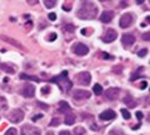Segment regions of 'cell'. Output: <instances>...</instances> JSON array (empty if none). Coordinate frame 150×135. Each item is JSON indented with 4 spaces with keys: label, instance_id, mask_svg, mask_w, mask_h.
Masks as SVG:
<instances>
[{
    "label": "cell",
    "instance_id": "obj_1",
    "mask_svg": "<svg viewBox=\"0 0 150 135\" xmlns=\"http://www.w3.org/2000/svg\"><path fill=\"white\" fill-rule=\"evenodd\" d=\"M97 13H98V7L93 3H91V1H84L82 4V7L77 12V16L81 19L90 20V19H95L96 16H97Z\"/></svg>",
    "mask_w": 150,
    "mask_h": 135
},
{
    "label": "cell",
    "instance_id": "obj_2",
    "mask_svg": "<svg viewBox=\"0 0 150 135\" xmlns=\"http://www.w3.org/2000/svg\"><path fill=\"white\" fill-rule=\"evenodd\" d=\"M51 82L59 84V87H60V89H62L63 91H69V90L72 88V83H71V82L69 81V78H67V71H63L59 76L53 77V78L51 80Z\"/></svg>",
    "mask_w": 150,
    "mask_h": 135
},
{
    "label": "cell",
    "instance_id": "obj_3",
    "mask_svg": "<svg viewBox=\"0 0 150 135\" xmlns=\"http://www.w3.org/2000/svg\"><path fill=\"white\" fill-rule=\"evenodd\" d=\"M74 81L81 85H89L90 82H91V75L88 71L79 72V74H77L76 76H74Z\"/></svg>",
    "mask_w": 150,
    "mask_h": 135
},
{
    "label": "cell",
    "instance_id": "obj_4",
    "mask_svg": "<svg viewBox=\"0 0 150 135\" xmlns=\"http://www.w3.org/2000/svg\"><path fill=\"white\" fill-rule=\"evenodd\" d=\"M24 116H25V114H24V112L21 109H13L8 114V120L12 123H19L20 121L24 120Z\"/></svg>",
    "mask_w": 150,
    "mask_h": 135
},
{
    "label": "cell",
    "instance_id": "obj_5",
    "mask_svg": "<svg viewBox=\"0 0 150 135\" xmlns=\"http://www.w3.org/2000/svg\"><path fill=\"white\" fill-rule=\"evenodd\" d=\"M72 52L77 56H85L89 53V48L83 43H77L72 46Z\"/></svg>",
    "mask_w": 150,
    "mask_h": 135
},
{
    "label": "cell",
    "instance_id": "obj_6",
    "mask_svg": "<svg viewBox=\"0 0 150 135\" xmlns=\"http://www.w3.org/2000/svg\"><path fill=\"white\" fill-rule=\"evenodd\" d=\"M21 135H40V130L39 128H37L34 126H30V124H25L21 128Z\"/></svg>",
    "mask_w": 150,
    "mask_h": 135
},
{
    "label": "cell",
    "instance_id": "obj_7",
    "mask_svg": "<svg viewBox=\"0 0 150 135\" xmlns=\"http://www.w3.org/2000/svg\"><path fill=\"white\" fill-rule=\"evenodd\" d=\"M132 20H134V17L131 13H124L120 19V26L122 28H128L132 24Z\"/></svg>",
    "mask_w": 150,
    "mask_h": 135
},
{
    "label": "cell",
    "instance_id": "obj_8",
    "mask_svg": "<svg viewBox=\"0 0 150 135\" xmlns=\"http://www.w3.org/2000/svg\"><path fill=\"white\" fill-rule=\"evenodd\" d=\"M136 42V38L134 35H131V33H125V35L122 36V44L125 49L130 48L131 45H134V43Z\"/></svg>",
    "mask_w": 150,
    "mask_h": 135
},
{
    "label": "cell",
    "instance_id": "obj_9",
    "mask_svg": "<svg viewBox=\"0 0 150 135\" xmlns=\"http://www.w3.org/2000/svg\"><path fill=\"white\" fill-rule=\"evenodd\" d=\"M116 38H117V32L114 28H109L105 32V36L102 37V41L104 43H111V42H114Z\"/></svg>",
    "mask_w": 150,
    "mask_h": 135
},
{
    "label": "cell",
    "instance_id": "obj_10",
    "mask_svg": "<svg viewBox=\"0 0 150 135\" xmlns=\"http://www.w3.org/2000/svg\"><path fill=\"white\" fill-rule=\"evenodd\" d=\"M120 95V89L118 88H109L106 91H105V97L109 99V101H115L117 99Z\"/></svg>",
    "mask_w": 150,
    "mask_h": 135
},
{
    "label": "cell",
    "instance_id": "obj_11",
    "mask_svg": "<svg viewBox=\"0 0 150 135\" xmlns=\"http://www.w3.org/2000/svg\"><path fill=\"white\" fill-rule=\"evenodd\" d=\"M21 94H23L25 97H27V98L33 97V96H34V94H35V88H34L32 84H25V85H24V88H23Z\"/></svg>",
    "mask_w": 150,
    "mask_h": 135
},
{
    "label": "cell",
    "instance_id": "obj_12",
    "mask_svg": "<svg viewBox=\"0 0 150 135\" xmlns=\"http://www.w3.org/2000/svg\"><path fill=\"white\" fill-rule=\"evenodd\" d=\"M72 96L74 99H86V98H90L91 94L88 90H76Z\"/></svg>",
    "mask_w": 150,
    "mask_h": 135
},
{
    "label": "cell",
    "instance_id": "obj_13",
    "mask_svg": "<svg viewBox=\"0 0 150 135\" xmlns=\"http://www.w3.org/2000/svg\"><path fill=\"white\" fill-rule=\"evenodd\" d=\"M0 39L4 41V42H6V43H10L11 45H13V46H16V48H18V49L25 50V49H24V46L20 44V42H18V41H16V39L11 38V37H7V36H5V35H1V36H0Z\"/></svg>",
    "mask_w": 150,
    "mask_h": 135
},
{
    "label": "cell",
    "instance_id": "obj_14",
    "mask_svg": "<svg viewBox=\"0 0 150 135\" xmlns=\"http://www.w3.org/2000/svg\"><path fill=\"white\" fill-rule=\"evenodd\" d=\"M99 119L103 120V121H110V120H114L116 119V113L111 109H108L105 112H103L100 115H99Z\"/></svg>",
    "mask_w": 150,
    "mask_h": 135
},
{
    "label": "cell",
    "instance_id": "obj_15",
    "mask_svg": "<svg viewBox=\"0 0 150 135\" xmlns=\"http://www.w3.org/2000/svg\"><path fill=\"white\" fill-rule=\"evenodd\" d=\"M112 18H114V12L112 11H104L99 17L102 23H110L112 20Z\"/></svg>",
    "mask_w": 150,
    "mask_h": 135
},
{
    "label": "cell",
    "instance_id": "obj_16",
    "mask_svg": "<svg viewBox=\"0 0 150 135\" xmlns=\"http://www.w3.org/2000/svg\"><path fill=\"white\" fill-rule=\"evenodd\" d=\"M70 110V104L65 101H60L59 102V112L60 113H67Z\"/></svg>",
    "mask_w": 150,
    "mask_h": 135
},
{
    "label": "cell",
    "instance_id": "obj_17",
    "mask_svg": "<svg viewBox=\"0 0 150 135\" xmlns=\"http://www.w3.org/2000/svg\"><path fill=\"white\" fill-rule=\"evenodd\" d=\"M123 101H124V103H125V104H128V106L131 107V108H132V107H136V102H135L134 98H132L130 95H127V96L124 97Z\"/></svg>",
    "mask_w": 150,
    "mask_h": 135
},
{
    "label": "cell",
    "instance_id": "obj_18",
    "mask_svg": "<svg viewBox=\"0 0 150 135\" xmlns=\"http://www.w3.org/2000/svg\"><path fill=\"white\" fill-rule=\"evenodd\" d=\"M0 69H3L7 74H14V68L8 64H0Z\"/></svg>",
    "mask_w": 150,
    "mask_h": 135
},
{
    "label": "cell",
    "instance_id": "obj_19",
    "mask_svg": "<svg viewBox=\"0 0 150 135\" xmlns=\"http://www.w3.org/2000/svg\"><path fill=\"white\" fill-rule=\"evenodd\" d=\"M74 121H76V116H74L73 114H67V115L65 116V123H66L67 126L73 124Z\"/></svg>",
    "mask_w": 150,
    "mask_h": 135
},
{
    "label": "cell",
    "instance_id": "obj_20",
    "mask_svg": "<svg viewBox=\"0 0 150 135\" xmlns=\"http://www.w3.org/2000/svg\"><path fill=\"white\" fill-rule=\"evenodd\" d=\"M8 108L7 99L4 96H0V110H6Z\"/></svg>",
    "mask_w": 150,
    "mask_h": 135
},
{
    "label": "cell",
    "instance_id": "obj_21",
    "mask_svg": "<svg viewBox=\"0 0 150 135\" xmlns=\"http://www.w3.org/2000/svg\"><path fill=\"white\" fill-rule=\"evenodd\" d=\"M20 78L21 80H31V81H35V82H40V80L35 76H30V75H26V74H21L20 75Z\"/></svg>",
    "mask_w": 150,
    "mask_h": 135
},
{
    "label": "cell",
    "instance_id": "obj_22",
    "mask_svg": "<svg viewBox=\"0 0 150 135\" xmlns=\"http://www.w3.org/2000/svg\"><path fill=\"white\" fill-rule=\"evenodd\" d=\"M44 4H45V6L47 9H53L57 5V1H56V0H45Z\"/></svg>",
    "mask_w": 150,
    "mask_h": 135
},
{
    "label": "cell",
    "instance_id": "obj_23",
    "mask_svg": "<svg viewBox=\"0 0 150 135\" xmlns=\"http://www.w3.org/2000/svg\"><path fill=\"white\" fill-rule=\"evenodd\" d=\"M93 92H95L96 95H100V94L103 92L102 85H100V84H95V85H93Z\"/></svg>",
    "mask_w": 150,
    "mask_h": 135
},
{
    "label": "cell",
    "instance_id": "obj_24",
    "mask_svg": "<svg viewBox=\"0 0 150 135\" xmlns=\"http://www.w3.org/2000/svg\"><path fill=\"white\" fill-rule=\"evenodd\" d=\"M84 134H85V129L83 127L74 128V135H84Z\"/></svg>",
    "mask_w": 150,
    "mask_h": 135
},
{
    "label": "cell",
    "instance_id": "obj_25",
    "mask_svg": "<svg viewBox=\"0 0 150 135\" xmlns=\"http://www.w3.org/2000/svg\"><path fill=\"white\" fill-rule=\"evenodd\" d=\"M121 114L123 115V117L125 119V120H129L130 117H131V115H130V113L127 110V109H121Z\"/></svg>",
    "mask_w": 150,
    "mask_h": 135
},
{
    "label": "cell",
    "instance_id": "obj_26",
    "mask_svg": "<svg viewBox=\"0 0 150 135\" xmlns=\"http://www.w3.org/2000/svg\"><path fill=\"white\" fill-rule=\"evenodd\" d=\"M5 135H18V131H17L16 128H10V129L5 133Z\"/></svg>",
    "mask_w": 150,
    "mask_h": 135
},
{
    "label": "cell",
    "instance_id": "obj_27",
    "mask_svg": "<svg viewBox=\"0 0 150 135\" xmlns=\"http://www.w3.org/2000/svg\"><path fill=\"white\" fill-rule=\"evenodd\" d=\"M141 71H144V69H143V68H139V69L136 71V75H135V76H132V77L130 78V81H135L137 77H139V76H141Z\"/></svg>",
    "mask_w": 150,
    "mask_h": 135
},
{
    "label": "cell",
    "instance_id": "obj_28",
    "mask_svg": "<svg viewBox=\"0 0 150 135\" xmlns=\"http://www.w3.org/2000/svg\"><path fill=\"white\" fill-rule=\"evenodd\" d=\"M146 53H148V49H143V50H139V51L137 52V56L142 58V57H144Z\"/></svg>",
    "mask_w": 150,
    "mask_h": 135
},
{
    "label": "cell",
    "instance_id": "obj_29",
    "mask_svg": "<svg viewBox=\"0 0 150 135\" xmlns=\"http://www.w3.org/2000/svg\"><path fill=\"white\" fill-rule=\"evenodd\" d=\"M64 30H65V31H67V32H72V31L74 30V27H73V25H71V24H67V25L64 27Z\"/></svg>",
    "mask_w": 150,
    "mask_h": 135
},
{
    "label": "cell",
    "instance_id": "obj_30",
    "mask_svg": "<svg viewBox=\"0 0 150 135\" xmlns=\"http://www.w3.org/2000/svg\"><path fill=\"white\" fill-rule=\"evenodd\" d=\"M59 123H60V121H59L57 117H53L52 121H51V123H50V126H58Z\"/></svg>",
    "mask_w": 150,
    "mask_h": 135
},
{
    "label": "cell",
    "instance_id": "obj_31",
    "mask_svg": "<svg viewBox=\"0 0 150 135\" xmlns=\"http://www.w3.org/2000/svg\"><path fill=\"white\" fill-rule=\"evenodd\" d=\"M42 117H43V114H39V115H34V116L32 117V121H33V122H37L38 120H40Z\"/></svg>",
    "mask_w": 150,
    "mask_h": 135
},
{
    "label": "cell",
    "instance_id": "obj_32",
    "mask_svg": "<svg viewBox=\"0 0 150 135\" xmlns=\"http://www.w3.org/2000/svg\"><path fill=\"white\" fill-rule=\"evenodd\" d=\"M71 9H72L71 4H64V5H63V10H64V11H71Z\"/></svg>",
    "mask_w": 150,
    "mask_h": 135
},
{
    "label": "cell",
    "instance_id": "obj_33",
    "mask_svg": "<svg viewBox=\"0 0 150 135\" xmlns=\"http://www.w3.org/2000/svg\"><path fill=\"white\" fill-rule=\"evenodd\" d=\"M49 19L51 20V21H54L56 19H57V16H56V13H49Z\"/></svg>",
    "mask_w": 150,
    "mask_h": 135
},
{
    "label": "cell",
    "instance_id": "obj_34",
    "mask_svg": "<svg viewBox=\"0 0 150 135\" xmlns=\"http://www.w3.org/2000/svg\"><path fill=\"white\" fill-rule=\"evenodd\" d=\"M149 38H150V32H145L144 35L142 36V39H144V41H146V42L149 41Z\"/></svg>",
    "mask_w": 150,
    "mask_h": 135
},
{
    "label": "cell",
    "instance_id": "obj_35",
    "mask_svg": "<svg viewBox=\"0 0 150 135\" xmlns=\"http://www.w3.org/2000/svg\"><path fill=\"white\" fill-rule=\"evenodd\" d=\"M56 38H57V35H56L54 32H52L51 35H50V37H49V41L50 42H53V41H56Z\"/></svg>",
    "mask_w": 150,
    "mask_h": 135
},
{
    "label": "cell",
    "instance_id": "obj_36",
    "mask_svg": "<svg viewBox=\"0 0 150 135\" xmlns=\"http://www.w3.org/2000/svg\"><path fill=\"white\" fill-rule=\"evenodd\" d=\"M50 90H51V89H50L49 87H44V88L42 89V92H43L44 95H46V94H49V92H50Z\"/></svg>",
    "mask_w": 150,
    "mask_h": 135
},
{
    "label": "cell",
    "instance_id": "obj_37",
    "mask_svg": "<svg viewBox=\"0 0 150 135\" xmlns=\"http://www.w3.org/2000/svg\"><path fill=\"white\" fill-rule=\"evenodd\" d=\"M32 24H33V23H32L31 20H30V21H27V23H26V25H25V27H26V30H31V28H32V26H33Z\"/></svg>",
    "mask_w": 150,
    "mask_h": 135
},
{
    "label": "cell",
    "instance_id": "obj_38",
    "mask_svg": "<svg viewBox=\"0 0 150 135\" xmlns=\"http://www.w3.org/2000/svg\"><path fill=\"white\" fill-rule=\"evenodd\" d=\"M121 70H122V66L114 68V72H116V74H121Z\"/></svg>",
    "mask_w": 150,
    "mask_h": 135
},
{
    "label": "cell",
    "instance_id": "obj_39",
    "mask_svg": "<svg viewBox=\"0 0 150 135\" xmlns=\"http://www.w3.org/2000/svg\"><path fill=\"white\" fill-rule=\"evenodd\" d=\"M136 116H137V119H138V120L143 119V114H142L141 112H137V113H136Z\"/></svg>",
    "mask_w": 150,
    "mask_h": 135
},
{
    "label": "cell",
    "instance_id": "obj_40",
    "mask_svg": "<svg viewBox=\"0 0 150 135\" xmlns=\"http://www.w3.org/2000/svg\"><path fill=\"white\" fill-rule=\"evenodd\" d=\"M59 135H71V133H70V131H67V130H63V131H60V133H59Z\"/></svg>",
    "mask_w": 150,
    "mask_h": 135
},
{
    "label": "cell",
    "instance_id": "obj_41",
    "mask_svg": "<svg viewBox=\"0 0 150 135\" xmlns=\"http://www.w3.org/2000/svg\"><path fill=\"white\" fill-rule=\"evenodd\" d=\"M27 3L31 4V5H34V4H38V0H28Z\"/></svg>",
    "mask_w": 150,
    "mask_h": 135
},
{
    "label": "cell",
    "instance_id": "obj_42",
    "mask_svg": "<svg viewBox=\"0 0 150 135\" xmlns=\"http://www.w3.org/2000/svg\"><path fill=\"white\" fill-rule=\"evenodd\" d=\"M121 6L122 7H127L128 6V3L127 1H121Z\"/></svg>",
    "mask_w": 150,
    "mask_h": 135
},
{
    "label": "cell",
    "instance_id": "obj_43",
    "mask_svg": "<svg viewBox=\"0 0 150 135\" xmlns=\"http://www.w3.org/2000/svg\"><path fill=\"white\" fill-rule=\"evenodd\" d=\"M38 106H40V107H43L44 109H49V107H47L46 104H43V103H38Z\"/></svg>",
    "mask_w": 150,
    "mask_h": 135
},
{
    "label": "cell",
    "instance_id": "obj_44",
    "mask_svg": "<svg viewBox=\"0 0 150 135\" xmlns=\"http://www.w3.org/2000/svg\"><path fill=\"white\" fill-rule=\"evenodd\" d=\"M141 88H142V89H144V88H146V82H143V83L141 84Z\"/></svg>",
    "mask_w": 150,
    "mask_h": 135
},
{
    "label": "cell",
    "instance_id": "obj_45",
    "mask_svg": "<svg viewBox=\"0 0 150 135\" xmlns=\"http://www.w3.org/2000/svg\"><path fill=\"white\" fill-rule=\"evenodd\" d=\"M81 32H82V35H84V36L86 35V30H85V28H83V30H82Z\"/></svg>",
    "mask_w": 150,
    "mask_h": 135
},
{
    "label": "cell",
    "instance_id": "obj_46",
    "mask_svg": "<svg viewBox=\"0 0 150 135\" xmlns=\"http://www.w3.org/2000/svg\"><path fill=\"white\" fill-rule=\"evenodd\" d=\"M91 129H92V130H97V129H98V128H97V126H95V124H93V126H92V128H91Z\"/></svg>",
    "mask_w": 150,
    "mask_h": 135
},
{
    "label": "cell",
    "instance_id": "obj_47",
    "mask_svg": "<svg viewBox=\"0 0 150 135\" xmlns=\"http://www.w3.org/2000/svg\"><path fill=\"white\" fill-rule=\"evenodd\" d=\"M46 135H54V133H53V131H47Z\"/></svg>",
    "mask_w": 150,
    "mask_h": 135
},
{
    "label": "cell",
    "instance_id": "obj_48",
    "mask_svg": "<svg viewBox=\"0 0 150 135\" xmlns=\"http://www.w3.org/2000/svg\"><path fill=\"white\" fill-rule=\"evenodd\" d=\"M103 56H104V57H105V58H110V56H109V55H106V53H104V55H103Z\"/></svg>",
    "mask_w": 150,
    "mask_h": 135
}]
</instances>
